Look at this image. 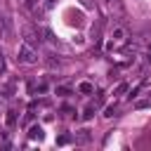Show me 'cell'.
I'll use <instances>...</instances> for the list:
<instances>
[{"instance_id":"4","label":"cell","mask_w":151,"mask_h":151,"mask_svg":"<svg viewBox=\"0 0 151 151\" xmlns=\"http://www.w3.org/2000/svg\"><path fill=\"white\" fill-rule=\"evenodd\" d=\"M31 137H42V130H40V127H33V130H31Z\"/></svg>"},{"instance_id":"2","label":"cell","mask_w":151,"mask_h":151,"mask_svg":"<svg viewBox=\"0 0 151 151\" xmlns=\"http://www.w3.org/2000/svg\"><path fill=\"white\" fill-rule=\"evenodd\" d=\"M68 92H71V90H68L66 85H59V87H57V94H61V97H68Z\"/></svg>"},{"instance_id":"1","label":"cell","mask_w":151,"mask_h":151,"mask_svg":"<svg viewBox=\"0 0 151 151\" xmlns=\"http://www.w3.org/2000/svg\"><path fill=\"white\" fill-rule=\"evenodd\" d=\"M19 59H21V61H26V64H31V61H33V52L28 50V45H21V52H19Z\"/></svg>"},{"instance_id":"3","label":"cell","mask_w":151,"mask_h":151,"mask_svg":"<svg viewBox=\"0 0 151 151\" xmlns=\"http://www.w3.org/2000/svg\"><path fill=\"white\" fill-rule=\"evenodd\" d=\"M7 123H9V125H14V123H17V116H14V111H9V116H7Z\"/></svg>"}]
</instances>
